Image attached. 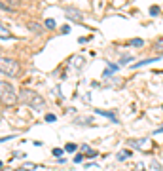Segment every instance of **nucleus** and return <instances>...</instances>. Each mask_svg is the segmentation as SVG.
Returning <instances> with one entry per match:
<instances>
[{"label": "nucleus", "mask_w": 163, "mask_h": 171, "mask_svg": "<svg viewBox=\"0 0 163 171\" xmlns=\"http://www.w3.org/2000/svg\"><path fill=\"white\" fill-rule=\"evenodd\" d=\"M19 101H21L23 105L30 107L32 110H44L46 108L44 97L40 95V93H36L34 90H29V87H25V90L19 91Z\"/></svg>", "instance_id": "nucleus-1"}, {"label": "nucleus", "mask_w": 163, "mask_h": 171, "mask_svg": "<svg viewBox=\"0 0 163 171\" xmlns=\"http://www.w3.org/2000/svg\"><path fill=\"white\" fill-rule=\"evenodd\" d=\"M17 101H19V95L13 90V86L6 80H0V103L4 107H13Z\"/></svg>", "instance_id": "nucleus-2"}, {"label": "nucleus", "mask_w": 163, "mask_h": 171, "mask_svg": "<svg viewBox=\"0 0 163 171\" xmlns=\"http://www.w3.org/2000/svg\"><path fill=\"white\" fill-rule=\"evenodd\" d=\"M0 72L10 76V78H15V76L21 74V65L15 59H10L6 55H0Z\"/></svg>", "instance_id": "nucleus-3"}, {"label": "nucleus", "mask_w": 163, "mask_h": 171, "mask_svg": "<svg viewBox=\"0 0 163 171\" xmlns=\"http://www.w3.org/2000/svg\"><path fill=\"white\" fill-rule=\"evenodd\" d=\"M127 144H129V147H135L137 150H148L152 147V141L150 139H129Z\"/></svg>", "instance_id": "nucleus-4"}, {"label": "nucleus", "mask_w": 163, "mask_h": 171, "mask_svg": "<svg viewBox=\"0 0 163 171\" xmlns=\"http://www.w3.org/2000/svg\"><path fill=\"white\" fill-rule=\"evenodd\" d=\"M65 15L70 19V21H82L84 19V15H82V12L78 8H72V6H67L65 8Z\"/></svg>", "instance_id": "nucleus-5"}, {"label": "nucleus", "mask_w": 163, "mask_h": 171, "mask_svg": "<svg viewBox=\"0 0 163 171\" xmlns=\"http://www.w3.org/2000/svg\"><path fill=\"white\" fill-rule=\"evenodd\" d=\"M85 65V59L82 55H74L72 59H70V67L72 69H76V70H82V67Z\"/></svg>", "instance_id": "nucleus-6"}, {"label": "nucleus", "mask_w": 163, "mask_h": 171, "mask_svg": "<svg viewBox=\"0 0 163 171\" xmlns=\"http://www.w3.org/2000/svg\"><path fill=\"white\" fill-rule=\"evenodd\" d=\"M12 38H13V34L10 33V29L6 27V25L0 23V40H12Z\"/></svg>", "instance_id": "nucleus-7"}, {"label": "nucleus", "mask_w": 163, "mask_h": 171, "mask_svg": "<svg viewBox=\"0 0 163 171\" xmlns=\"http://www.w3.org/2000/svg\"><path fill=\"white\" fill-rule=\"evenodd\" d=\"M97 114H101V116H106L108 120H112V122H118V118H116V114L114 112H108V110H95Z\"/></svg>", "instance_id": "nucleus-8"}, {"label": "nucleus", "mask_w": 163, "mask_h": 171, "mask_svg": "<svg viewBox=\"0 0 163 171\" xmlns=\"http://www.w3.org/2000/svg\"><path fill=\"white\" fill-rule=\"evenodd\" d=\"M27 27H29L30 30H32V33H36V34L42 33V27H40L38 23H34V21H29V23H27Z\"/></svg>", "instance_id": "nucleus-9"}, {"label": "nucleus", "mask_w": 163, "mask_h": 171, "mask_svg": "<svg viewBox=\"0 0 163 171\" xmlns=\"http://www.w3.org/2000/svg\"><path fill=\"white\" fill-rule=\"evenodd\" d=\"M127 44L133 46V48H142V46H144V40H142V38H133V40H129Z\"/></svg>", "instance_id": "nucleus-10"}, {"label": "nucleus", "mask_w": 163, "mask_h": 171, "mask_svg": "<svg viewBox=\"0 0 163 171\" xmlns=\"http://www.w3.org/2000/svg\"><path fill=\"white\" fill-rule=\"evenodd\" d=\"M161 55H156V57H152V59H142L139 61V63H135V67H142V65H148V63H154V61H157Z\"/></svg>", "instance_id": "nucleus-11"}, {"label": "nucleus", "mask_w": 163, "mask_h": 171, "mask_svg": "<svg viewBox=\"0 0 163 171\" xmlns=\"http://www.w3.org/2000/svg\"><path fill=\"white\" fill-rule=\"evenodd\" d=\"M116 70H118V65H108V67H106V70H104V76H110V74H114Z\"/></svg>", "instance_id": "nucleus-12"}, {"label": "nucleus", "mask_w": 163, "mask_h": 171, "mask_svg": "<svg viewBox=\"0 0 163 171\" xmlns=\"http://www.w3.org/2000/svg\"><path fill=\"white\" fill-rule=\"evenodd\" d=\"M82 150H84V152L87 154V156H97V150H91L87 144H82Z\"/></svg>", "instance_id": "nucleus-13"}, {"label": "nucleus", "mask_w": 163, "mask_h": 171, "mask_svg": "<svg viewBox=\"0 0 163 171\" xmlns=\"http://www.w3.org/2000/svg\"><path fill=\"white\" fill-rule=\"evenodd\" d=\"M154 50L157 51V53H163V38H159V40L154 44Z\"/></svg>", "instance_id": "nucleus-14"}, {"label": "nucleus", "mask_w": 163, "mask_h": 171, "mask_svg": "<svg viewBox=\"0 0 163 171\" xmlns=\"http://www.w3.org/2000/svg\"><path fill=\"white\" fill-rule=\"evenodd\" d=\"M129 156H131V152H129V150H121V152L118 154V160H120V162H123V160H127Z\"/></svg>", "instance_id": "nucleus-15"}, {"label": "nucleus", "mask_w": 163, "mask_h": 171, "mask_svg": "<svg viewBox=\"0 0 163 171\" xmlns=\"http://www.w3.org/2000/svg\"><path fill=\"white\" fill-rule=\"evenodd\" d=\"M32 169H36V164H23L21 165V171H32Z\"/></svg>", "instance_id": "nucleus-16"}, {"label": "nucleus", "mask_w": 163, "mask_h": 171, "mask_svg": "<svg viewBox=\"0 0 163 171\" xmlns=\"http://www.w3.org/2000/svg\"><path fill=\"white\" fill-rule=\"evenodd\" d=\"M76 148H78V147H76L74 143H67V144H65V150H67V152H76Z\"/></svg>", "instance_id": "nucleus-17"}, {"label": "nucleus", "mask_w": 163, "mask_h": 171, "mask_svg": "<svg viewBox=\"0 0 163 171\" xmlns=\"http://www.w3.org/2000/svg\"><path fill=\"white\" fill-rule=\"evenodd\" d=\"M159 12H161V10H159V6H152V8H150V15H152V17L159 15Z\"/></svg>", "instance_id": "nucleus-18"}, {"label": "nucleus", "mask_w": 163, "mask_h": 171, "mask_svg": "<svg viewBox=\"0 0 163 171\" xmlns=\"http://www.w3.org/2000/svg\"><path fill=\"white\" fill-rule=\"evenodd\" d=\"M120 63H121V65H127V63H133V57H131V55H123V57H121V61H120Z\"/></svg>", "instance_id": "nucleus-19"}, {"label": "nucleus", "mask_w": 163, "mask_h": 171, "mask_svg": "<svg viewBox=\"0 0 163 171\" xmlns=\"http://www.w3.org/2000/svg\"><path fill=\"white\" fill-rule=\"evenodd\" d=\"M93 118H76V124H91Z\"/></svg>", "instance_id": "nucleus-20"}, {"label": "nucleus", "mask_w": 163, "mask_h": 171, "mask_svg": "<svg viewBox=\"0 0 163 171\" xmlns=\"http://www.w3.org/2000/svg\"><path fill=\"white\" fill-rule=\"evenodd\" d=\"M46 29H55V21H53V19H46Z\"/></svg>", "instance_id": "nucleus-21"}, {"label": "nucleus", "mask_w": 163, "mask_h": 171, "mask_svg": "<svg viewBox=\"0 0 163 171\" xmlns=\"http://www.w3.org/2000/svg\"><path fill=\"white\" fill-rule=\"evenodd\" d=\"M0 10H2V12H13V10L10 8L8 4H4V2H0Z\"/></svg>", "instance_id": "nucleus-22"}, {"label": "nucleus", "mask_w": 163, "mask_h": 171, "mask_svg": "<svg viewBox=\"0 0 163 171\" xmlns=\"http://www.w3.org/2000/svg\"><path fill=\"white\" fill-rule=\"evenodd\" d=\"M84 162V154H76L74 156V164H82Z\"/></svg>", "instance_id": "nucleus-23"}, {"label": "nucleus", "mask_w": 163, "mask_h": 171, "mask_svg": "<svg viewBox=\"0 0 163 171\" xmlns=\"http://www.w3.org/2000/svg\"><path fill=\"white\" fill-rule=\"evenodd\" d=\"M55 120H57L55 114H48V116H46V122H55Z\"/></svg>", "instance_id": "nucleus-24"}, {"label": "nucleus", "mask_w": 163, "mask_h": 171, "mask_svg": "<svg viewBox=\"0 0 163 171\" xmlns=\"http://www.w3.org/2000/svg\"><path fill=\"white\" fill-rule=\"evenodd\" d=\"M63 150H65V148H55V150H53V156L61 158V154H63Z\"/></svg>", "instance_id": "nucleus-25"}, {"label": "nucleus", "mask_w": 163, "mask_h": 171, "mask_svg": "<svg viewBox=\"0 0 163 171\" xmlns=\"http://www.w3.org/2000/svg\"><path fill=\"white\" fill-rule=\"evenodd\" d=\"M2 165H4V164H2V162H0V169H2Z\"/></svg>", "instance_id": "nucleus-26"}]
</instances>
